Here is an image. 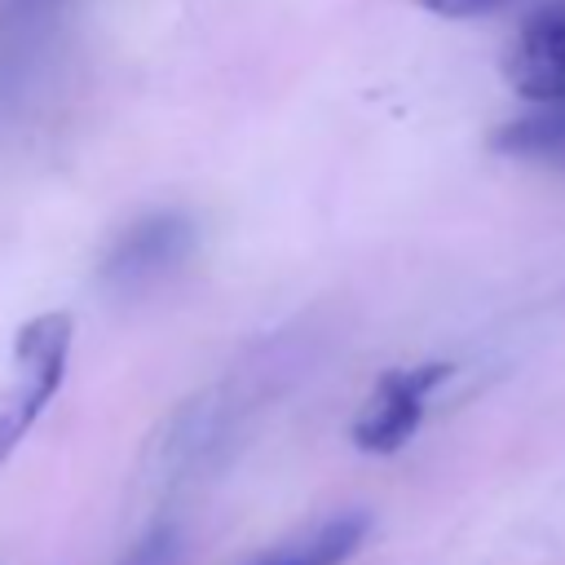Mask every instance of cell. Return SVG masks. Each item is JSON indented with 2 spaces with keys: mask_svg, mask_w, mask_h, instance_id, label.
Masks as SVG:
<instances>
[{
  "mask_svg": "<svg viewBox=\"0 0 565 565\" xmlns=\"http://www.w3.org/2000/svg\"><path fill=\"white\" fill-rule=\"evenodd\" d=\"M66 353H71V318L66 313H40L18 331L13 358L22 366V388L9 406H0V463L9 459L18 437L35 424V415L57 393L62 371H66Z\"/></svg>",
  "mask_w": 565,
  "mask_h": 565,
  "instance_id": "cell-1",
  "label": "cell"
},
{
  "mask_svg": "<svg viewBox=\"0 0 565 565\" xmlns=\"http://www.w3.org/2000/svg\"><path fill=\"white\" fill-rule=\"evenodd\" d=\"M194 252V221L185 212H150L132 221L110 252L102 256V282L115 291H141L172 269H181Z\"/></svg>",
  "mask_w": 565,
  "mask_h": 565,
  "instance_id": "cell-2",
  "label": "cell"
},
{
  "mask_svg": "<svg viewBox=\"0 0 565 565\" xmlns=\"http://www.w3.org/2000/svg\"><path fill=\"white\" fill-rule=\"evenodd\" d=\"M450 375L446 362H424V366H393L375 380L362 415L353 419V446L366 455H393L402 450L419 419H424V402L428 393Z\"/></svg>",
  "mask_w": 565,
  "mask_h": 565,
  "instance_id": "cell-3",
  "label": "cell"
},
{
  "mask_svg": "<svg viewBox=\"0 0 565 565\" xmlns=\"http://www.w3.org/2000/svg\"><path fill=\"white\" fill-rule=\"evenodd\" d=\"M503 75L534 106H565V4L534 13L503 53Z\"/></svg>",
  "mask_w": 565,
  "mask_h": 565,
  "instance_id": "cell-4",
  "label": "cell"
},
{
  "mask_svg": "<svg viewBox=\"0 0 565 565\" xmlns=\"http://www.w3.org/2000/svg\"><path fill=\"white\" fill-rule=\"evenodd\" d=\"M362 539H366V516L344 512V516H331V521H322L318 530H309L300 539H287V543L269 547L252 565H344L358 552Z\"/></svg>",
  "mask_w": 565,
  "mask_h": 565,
  "instance_id": "cell-5",
  "label": "cell"
},
{
  "mask_svg": "<svg viewBox=\"0 0 565 565\" xmlns=\"http://www.w3.org/2000/svg\"><path fill=\"white\" fill-rule=\"evenodd\" d=\"M490 146L521 159H565V106H543L539 115L503 124Z\"/></svg>",
  "mask_w": 565,
  "mask_h": 565,
  "instance_id": "cell-6",
  "label": "cell"
},
{
  "mask_svg": "<svg viewBox=\"0 0 565 565\" xmlns=\"http://www.w3.org/2000/svg\"><path fill=\"white\" fill-rule=\"evenodd\" d=\"M177 561H181V530L159 525L141 543H132V552L119 565H177Z\"/></svg>",
  "mask_w": 565,
  "mask_h": 565,
  "instance_id": "cell-7",
  "label": "cell"
},
{
  "mask_svg": "<svg viewBox=\"0 0 565 565\" xmlns=\"http://www.w3.org/2000/svg\"><path fill=\"white\" fill-rule=\"evenodd\" d=\"M415 4H424L428 13H441V18H477V13L499 9L503 0H415Z\"/></svg>",
  "mask_w": 565,
  "mask_h": 565,
  "instance_id": "cell-8",
  "label": "cell"
}]
</instances>
